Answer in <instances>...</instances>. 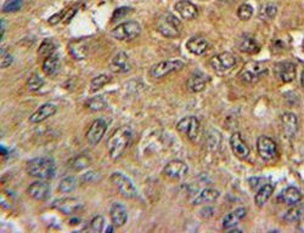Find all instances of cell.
<instances>
[{
  "label": "cell",
  "instance_id": "obj_1",
  "mask_svg": "<svg viewBox=\"0 0 304 233\" xmlns=\"http://www.w3.org/2000/svg\"><path fill=\"white\" fill-rule=\"evenodd\" d=\"M133 132L128 126H122L115 130L110 139L107 140V151L108 156L113 161H117L119 157L124 153L132 140Z\"/></svg>",
  "mask_w": 304,
  "mask_h": 233
},
{
  "label": "cell",
  "instance_id": "obj_2",
  "mask_svg": "<svg viewBox=\"0 0 304 233\" xmlns=\"http://www.w3.org/2000/svg\"><path fill=\"white\" fill-rule=\"evenodd\" d=\"M27 174L39 180H50L55 176L56 165L50 157H37L31 159L26 167Z\"/></svg>",
  "mask_w": 304,
  "mask_h": 233
},
{
  "label": "cell",
  "instance_id": "obj_3",
  "mask_svg": "<svg viewBox=\"0 0 304 233\" xmlns=\"http://www.w3.org/2000/svg\"><path fill=\"white\" fill-rule=\"evenodd\" d=\"M157 32L165 38H176L181 34L183 24L176 16L170 12H164L161 17L157 20L156 23Z\"/></svg>",
  "mask_w": 304,
  "mask_h": 233
},
{
  "label": "cell",
  "instance_id": "obj_4",
  "mask_svg": "<svg viewBox=\"0 0 304 233\" xmlns=\"http://www.w3.org/2000/svg\"><path fill=\"white\" fill-rule=\"evenodd\" d=\"M267 74H268V68L265 67L264 63H262V62L249 61L243 64L240 73H238V78H240L242 82L253 84L257 83L260 78L264 77V75Z\"/></svg>",
  "mask_w": 304,
  "mask_h": 233
},
{
  "label": "cell",
  "instance_id": "obj_5",
  "mask_svg": "<svg viewBox=\"0 0 304 233\" xmlns=\"http://www.w3.org/2000/svg\"><path fill=\"white\" fill-rule=\"evenodd\" d=\"M141 27L137 21H128V22H123L115 27L111 31V37L119 40V42H129V40L139 37Z\"/></svg>",
  "mask_w": 304,
  "mask_h": 233
},
{
  "label": "cell",
  "instance_id": "obj_6",
  "mask_svg": "<svg viewBox=\"0 0 304 233\" xmlns=\"http://www.w3.org/2000/svg\"><path fill=\"white\" fill-rule=\"evenodd\" d=\"M110 180L124 198L127 199L139 198V193H138L134 183H133L126 175L121 174V173H113V174L111 175Z\"/></svg>",
  "mask_w": 304,
  "mask_h": 233
},
{
  "label": "cell",
  "instance_id": "obj_7",
  "mask_svg": "<svg viewBox=\"0 0 304 233\" xmlns=\"http://www.w3.org/2000/svg\"><path fill=\"white\" fill-rule=\"evenodd\" d=\"M176 130L194 143L200 139V121L196 116H184L176 124Z\"/></svg>",
  "mask_w": 304,
  "mask_h": 233
},
{
  "label": "cell",
  "instance_id": "obj_8",
  "mask_svg": "<svg viewBox=\"0 0 304 233\" xmlns=\"http://www.w3.org/2000/svg\"><path fill=\"white\" fill-rule=\"evenodd\" d=\"M184 68V62L179 61V59H169V61H162L159 63H156L151 67L150 75L154 79H159L165 75L174 73Z\"/></svg>",
  "mask_w": 304,
  "mask_h": 233
},
{
  "label": "cell",
  "instance_id": "obj_9",
  "mask_svg": "<svg viewBox=\"0 0 304 233\" xmlns=\"http://www.w3.org/2000/svg\"><path fill=\"white\" fill-rule=\"evenodd\" d=\"M257 150L260 158L264 159V161H271V159L276 157L278 146H276V142L271 137L262 135L257 140Z\"/></svg>",
  "mask_w": 304,
  "mask_h": 233
},
{
  "label": "cell",
  "instance_id": "obj_10",
  "mask_svg": "<svg viewBox=\"0 0 304 233\" xmlns=\"http://www.w3.org/2000/svg\"><path fill=\"white\" fill-rule=\"evenodd\" d=\"M236 58L230 53H222L218 55H214L210 59V66L216 72H227L231 69L236 64Z\"/></svg>",
  "mask_w": 304,
  "mask_h": 233
},
{
  "label": "cell",
  "instance_id": "obj_11",
  "mask_svg": "<svg viewBox=\"0 0 304 233\" xmlns=\"http://www.w3.org/2000/svg\"><path fill=\"white\" fill-rule=\"evenodd\" d=\"M106 130H107V124L105 123V120L95 119L93 123H91V125L89 126V129L86 130V142L90 146H96L101 141L102 137H104Z\"/></svg>",
  "mask_w": 304,
  "mask_h": 233
},
{
  "label": "cell",
  "instance_id": "obj_12",
  "mask_svg": "<svg viewBox=\"0 0 304 233\" xmlns=\"http://www.w3.org/2000/svg\"><path fill=\"white\" fill-rule=\"evenodd\" d=\"M187 172H189L187 165L178 159L170 161L163 168V175L169 180H183L187 175Z\"/></svg>",
  "mask_w": 304,
  "mask_h": 233
},
{
  "label": "cell",
  "instance_id": "obj_13",
  "mask_svg": "<svg viewBox=\"0 0 304 233\" xmlns=\"http://www.w3.org/2000/svg\"><path fill=\"white\" fill-rule=\"evenodd\" d=\"M230 147H231L232 153L241 161H246L249 157V147L243 140L242 135L240 132H234L230 137Z\"/></svg>",
  "mask_w": 304,
  "mask_h": 233
},
{
  "label": "cell",
  "instance_id": "obj_14",
  "mask_svg": "<svg viewBox=\"0 0 304 233\" xmlns=\"http://www.w3.org/2000/svg\"><path fill=\"white\" fill-rule=\"evenodd\" d=\"M27 193L34 200H45L50 196V186L45 182V180H38L32 182L27 188Z\"/></svg>",
  "mask_w": 304,
  "mask_h": 233
},
{
  "label": "cell",
  "instance_id": "obj_15",
  "mask_svg": "<svg viewBox=\"0 0 304 233\" xmlns=\"http://www.w3.org/2000/svg\"><path fill=\"white\" fill-rule=\"evenodd\" d=\"M53 208L54 209L59 210L60 213H62V214L72 215V214L77 213V211L82 208V203H80L77 198H71V197H67V198L56 199L55 202L53 203Z\"/></svg>",
  "mask_w": 304,
  "mask_h": 233
},
{
  "label": "cell",
  "instance_id": "obj_16",
  "mask_svg": "<svg viewBox=\"0 0 304 233\" xmlns=\"http://www.w3.org/2000/svg\"><path fill=\"white\" fill-rule=\"evenodd\" d=\"M275 72L276 78L281 80L282 83H291L295 80L297 70H296V66L291 62H280V63L275 64Z\"/></svg>",
  "mask_w": 304,
  "mask_h": 233
},
{
  "label": "cell",
  "instance_id": "obj_17",
  "mask_svg": "<svg viewBox=\"0 0 304 233\" xmlns=\"http://www.w3.org/2000/svg\"><path fill=\"white\" fill-rule=\"evenodd\" d=\"M208 77L202 72H195L189 77L186 82V88L190 93H201L206 89L208 83Z\"/></svg>",
  "mask_w": 304,
  "mask_h": 233
},
{
  "label": "cell",
  "instance_id": "obj_18",
  "mask_svg": "<svg viewBox=\"0 0 304 233\" xmlns=\"http://www.w3.org/2000/svg\"><path fill=\"white\" fill-rule=\"evenodd\" d=\"M174 10L179 13L183 20H194L195 17L199 13V10H197L196 5L192 4L191 1L189 0H179L174 4Z\"/></svg>",
  "mask_w": 304,
  "mask_h": 233
},
{
  "label": "cell",
  "instance_id": "obj_19",
  "mask_svg": "<svg viewBox=\"0 0 304 233\" xmlns=\"http://www.w3.org/2000/svg\"><path fill=\"white\" fill-rule=\"evenodd\" d=\"M281 126L284 130V134L287 137L292 139L296 136L298 131V118L295 113L286 112L281 116Z\"/></svg>",
  "mask_w": 304,
  "mask_h": 233
},
{
  "label": "cell",
  "instance_id": "obj_20",
  "mask_svg": "<svg viewBox=\"0 0 304 233\" xmlns=\"http://www.w3.org/2000/svg\"><path fill=\"white\" fill-rule=\"evenodd\" d=\"M56 112H58V107H56V105L48 102V104L40 106L33 115H31V116H29V121L33 124L42 123V121L45 120V119L55 116Z\"/></svg>",
  "mask_w": 304,
  "mask_h": 233
},
{
  "label": "cell",
  "instance_id": "obj_21",
  "mask_svg": "<svg viewBox=\"0 0 304 233\" xmlns=\"http://www.w3.org/2000/svg\"><path fill=\"white\" fill-rule=\"evenodd\" d=\"M110 68L115 73H127L130 70L129 58L126 53L119 51L111 59Z\"/></svg>",
  "mask_w": 304,
  "mask_h": 233
},
{
  "label": "cell",
  "instance_id": "obj_22",
  "mask_svg": "<svg viewBox=\"0 0 304 233\" xmlns=\"http://www.w3.org/2000/svg\"><path fill=\"white\" fill-rule=\"evenodd\" d=\"M110 215L113 226L116 227L124 226V225L127 224V220H128V213H127V209L124 208V205H122L121 203L112 204L110 210Z\"/></svg>",
  "mask_w": 304,
  "mask_h": 233
},
{
  "label": "cell",
  "instance_id": "obj_23",
  "mask_svg": "<svg viewBox=\"0 0 304 233\" xmlns=\"http://www.w3.org/2000/svg\"><path fill=\"white\" fill-rule=\"evenodd\" d=\"M302 198H303V196H302V193H301L300 189L296 188V187H292V186L282 189L281 193L279 194V200H280L281 203H284V204H287V205L298 204V203H301Z\"/></svg>",
  "mask_w": 304,
  "mask_h": 233
},
{
  "label": "cell",
  "instance_id": "obj_24",
  "mask_svg": "<svg viewBox=\"0 0 304 233\" xmlns=\"http://www.w3.org/2000/svg\"><path fill=\"white\" fill-rule=\"evenodd\" d=\"M69 51L73 58L84 59L89 54V47L84 39H76L69 44Z\"/></svg>",
  "mask_w": 304,
  "mask_h": 233
},
{
  "label": "cell",
  "instance_id": "obj_25",
  "mask_svg": "<svg viewBox=\"0 0 304 233\" xmlns=\"http://www.w3.org/2000/svg\"><path fill=\"white\" fill-rule=\"evenodd\" d=\"M246 214H247V210L245 209V208H237V209H235L234 211H231V213L228 214V215H225L222 222L223 229L224 230L234 229L235 226H237L238 222L245 218Z\"/></svg>",
  "mask_w": 304,
  "mask_h": 233
},
{
  "label": "cell",
  "instance_id": "obj_26",
  "mask_svg": "<svg viewBox=\"0 0 304 233\" xmlns=\"http://www.w3.org/2000/svg\"><path fill=\"white\" fill-rule=\"evenodd\" d=\"M208 42L202 37H192L191 39L187 40L186 49L194 55H202L208 50Z\"/></svg>",
  "mask_w": 304,
  "mask_h": 233
},
{
  "label": "cell",
  "instance_id": "obj_27",
  "mask_svg": "<svg viewBox=\"0 0 304 233\" xmlns=\"http://www.w3.org/2000/svg\"><path fill=\"white\" fill-rule=\"evenodd\" d=\"M219 196H221V193H219V191H217V189L206 188L197 194L196 198L192 200V204L201 205V204H207V203L216 202V200L219 198Z\"/></svg>",
  "mask_w": 304,
  "mask_h": 233
},
{
  "label": "cell",
  "instance_id": "obj_28",
  "mask_svg": "<svg viewBox=\"0 0 304 233\" xmlns=\"http://www.w3.org/2000/svg\"><path fill=\"white\" fill-rule=\"evenodd\" d=\"M43 72L45 73L47 75H50V77H53V75H55L56 73L59 72L60 68V56L58 54H53V55L48 56L47 58H44V61H43Z\"/></svg>",
  "mask_w": 304,
  "mask_h": 233
},
{
  "label": "cell",
  "instance_id": "obj_29",
  "mask_svg": "<svg viewBox=\"0 0 304 233\" xmlns=\"http://www.w3.org/2000/svg\"><path fill=\"white\" fill-rule=\"evenodd\" d=\"M273 192H274V186L271 185V183H265V185L260 187V188L258 189L256 197H254V203H256L257 207L262 208L263 205L270 199Z\"/></svg>",
  "mask_w": 304,
  "mask_h": 233
},
{
  "label": "cell",
  "instance_id": "obj_30",
  "mask_svg": "<svg viewBox=\"0 0 304 233\" xmlns=\"http://www.w3.org/2000/svg\"><path fill=\"white\" fill-rule=\"evenodd\" d=\"M238 50L245 54H256L259 51V45L252 37H243L238 43Z\"/></svg>",
  "mask_w": 304,
  "mask_h": 233
},
{
  "label": "cell",
  "instance_id": "obj_31",
  "mask_svg": "<svg viewBox=\"0 0 304 233\" xmlns=\"http://www.w3.org/2000/svg\"><path fill=\"white\" fill-rule=\"evenodd\" d=\"M304 211V204H295L291 205L289 210L286 211V214L284 215V220L290 222V224H297V221L300 220V218L302 216Z\"/></svg>",
  "mask_w": 304,
  "mask_h": 233
},
{
  "label": "cell",
  "instance_id": "obj_32",
  "mask_svg": "<svg viewBox=\"0 0 304 233\" xmlns=\"http://www.w3.org/2000/svg\"><path fill=\"white\" fill-rule=\"evenodd\" d=\"M55 51H56L55 42L51 39H45L44 42L40 44L39 49H38V56L43 58H47L48 56L55 54Z\"/></svg>",
  "mask_w": 304,
  "mask_h": 233
},
{
  "label": "cell",
  "instance_id": "obj_33",
  "mask_svg": "<svg viewBox=\"0 0 304 233\" xmlns=\"http://www.w3.org/2000/svg\"><path fill=\"white\" fill-rule=\"evenodd\" d=\"M77 188V180L75 176H67L62 178L59 183V192L61 193H71Z\"/></svg>",
  "mask_w": 304,
  "mask_h": 233
},
{
  "label": "cell",
  "instance_id": "obj_34",
  "mask_svg": "<svg viewBox=\"0 0 304 233\" xmlns=\"http://www.w3.org/2000/svg\"><path fill=\"white\" fill-rule=\"evenodd\" d=\"M276 13H278V6H276L275 4H273V2H268V4L263 5V6L260 7L259 17L264 21L271 20V18L275 17Z\"/></svg>",
  "mask_w": 304,
  "mask_h": 233
},
{
  "label": "cell",
  "instance_id": "obj_35",
  "mask_svg": "<svg viewBox=\"0 0 304 233\" xmlns=\"http://www.w3.org/2000/svg\"><path fill=\"white\" fill-rule=\"evenodd\" d=\"M111 82V77L107 74H100L97 75V77H95L93 80L90 82V91H95L100 90L101 88H104L106 84H108Z\"/></svg>",
  "mask_w": 304,
  "mask_h": 233
},
{
  "label": "cell",
  "instance_id": "obj_36",
  "mask_svg": "<svg viewBox=\"0 0 304 233\" xmlns=\"http://www.w3.org/2000/svg\"><path fill=\"white\" fill-rule=\"evenodd\" d=\"M43 85H44V80L38 74H32L26 83V88L28 89L29 91H32V93L40 90V88H42Z\"/></svg>",
  "mask_w": 304,
  "mask_h": 233
},
{
  "label": "cell",
  "instance_id": "obj_37",
  "mask_svg": "<svg viewBox=\"0 0 304 233\" xmlns=\"http://www.w3.org/2000/svg\"><path fill=\"white\" fill-rule=\"evenodd\" d=\"M89 164H90V159H89V157L80 154V156H77L76 158H73L72 161H71L70 167L73 168L75 170H77V172H79V170H83L85 169V168H88Z\"/></svg>",
  "mask_w": 304,
  "mask_h": 233
},
{
  "label": "cell",
  "instance_id": "obj_38",
  "mask_svg": "<svg viewBox=\"0 0 304 233\" xmlns=\"http://www.w3.org/2000/svg\"><path fill=\"white\" fill-rule=\"evenodd\" d=\"M85 106L88 107V110L93 111V112H97V111L104 110V108L106 107V101L104 100V97L96 96V97H93V99L89 100V101L86 102Z\"/></svg>",
  "mask_w": 304,
  "mask_h": 233
},
{
  "label": "cell",
  "instance_id": "obj_39",
  "mask_svg": "<svg viewBox=\"0 0 304 233\" xmlns=\"http://www.w3.org/2000/svg\"><path fill=\"white\" fill-rule=\"evenodd\" d=\"M23 0H5L2 4V12H16L22 7Z\"/></svg>",
  "mask_w": 304,
  "mask_h": 233
},
{
  "label": "cell",
  "instance_id": "obj_40",
  "mask_svg": "<svg viewBox=\"0 0 304 233\" xmlns=\"http://www.w3.org/2000/svg\"><path fill=\"white\" fill-rule=\"evenodd\" d=\"M253 15V7L249 4H241L240 7L237 9V17L241 21H248L249 18Z\"/></svg>",
  "mask_w": 304,
  "mask_h": 233
},
{
  "label": "cell",
  "instance_id": "obj_41",
  "mask_svg": "<svg viewBox=\"0 0 304 233\" xmlns=\"http://www.w3.org/2000/svg\"><path fill=\"white\" fill-rule=\"evenodd\" d=\"M104 225H105L104 216L97 215V216H95L93 220L90 221V224H89V230H90L91 232L99 233L104 230Z\"/></svg>",
  "mask_w": 304,
  "mask_h": 233
},
{
  "label": "cell",
  "instance_id": "obj_42",
  "mask_svg": "<svg viewBox=\"0 0 304 233\" xmlns=\"http://www.w3.org/2000/svg\"><path fill=\"white\" fill-rule=\"evenodd\" d=\"M13 62V58L12 55H10V54H2V58H1V68H7V67L11 66V63Z\"/></svg>",
  "mask_w": 304,
  "mask_h": 233
},
{
  "label": "cell",
  "instance_id": "obj_43",
  "mask_svg": "<svg viewBox=\"0 0 304 233\" xmlns=\"http://www.w3.org/2000/svg\"><path fill=\"white\" fill-rule=\"evenodd\" d=\"M264 178H260V177H252L249 178V183H251L252 188H257V187H262L263 185H260V181H263Z\"/></svg>",
  "mask_w": 304,
  "mask_h": 233
},
{
  "label": "cell",
  "instance_id": "obj_44",
  "mask_svg": "<svg viewBox=\"0 0 304 233\" xmlns=\"http://www.w3.org/2000/svg\"><path fill=\"white\" fill-rule=\"evenodd\" d=\"M60 20H62L61 18V13H58V15H54L51 16L50 18H49V23L50 24H56L60 22Z\"/></svg>",
  "mask_w": 304,
  "mask_h": 233
},
{
  "label": "cell",
  "instance_id": "obj_45",
  "mask_svg": "<svg viewBox=\"0 0 304 233\" xmlns=\"http://www.w3.org/2000/svg\"><path fill=\"white\" fill-rule=\"evenodd\" d=\"M297 230L301 232H304V211H303L302 216L300 218V220L297 221Z\"/></svg>",
  "mask_w": 304,
  "mask_h": 233
},
{
  "label": "cell",
  "instance_id": "obj_46",
  "mask_svg": "<svg viewBox=\"0 0 304 233\" xmlns=\"http://www.w3.org/2000/svg\"><path fill=\"white\" fill-rule=\"evenodd\" d=\"M96 174V173H94V172H91V173H86L85 175H83V180L84 181H89V182H90V181H94V176H97V175H95Z\"/></svg>",
  "mask_w": 304,
  "mask_h": 233
},
{
  "label": "cell",
  "instance_id": "obj_47",
  "mask_svg": "<svg viewBox=\"0 0 304 233\" xmlns=\"http://www.w3.org/2000/svg\"><path fill=\"white\" fill-rule=\"evenodd\" d=\"M4 20H1V39H4Z\"/></svg>",
  "mask_w": 304,
  "mask_h": 233
},
{
  "label": "cell",
  "instance_id": "obj_48",
  "mask_svg": "<svg viewBox=\"0 0 304 233\" xmlns=\"http://www.w3.org/2000/svg\"><path fill=\"white\" fill-rule=\"evenodd\" d=\"M301 84H302V86L304 88V70L302 72V77H301Z\"/></svg>",
  "mask_w": 304,
  "mask_h": 233
},
{
  "label": "cell",
  "instance_id": "obj_49",
  "mask_svg": "<svg viewBox=\"0 0 304 233\" xmlns=\"http://www.w3.org/2000/svg\"><path fill=\"white\" fill-rule=\"evenodd\" d=\"M203 1H205V0H203Z\"/></svg>",
  "mask_w": 304,
  "mask_h": 233
}]
</instances>
